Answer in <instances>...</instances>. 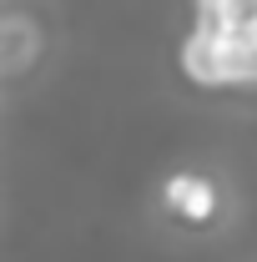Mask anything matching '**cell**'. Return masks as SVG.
I'll use <instances>...</instances> for the list:
<instances>
[{"mask_svg": "<svg viewBox=\"0 0 257 262\" xmlns=\"http://www.w3.org/2000/svg\"><path fill=\"white\" fill-rule=\"evenodd\" d=\"M177 71L202 86V91H227V71H222V31L192 20V31L182 35L177 46Z\"/></svg>", "mask_w": 257, "mask_h": 262, "instance_id": "1", "label": "cell"}, {"mask_svg": "<svg viewBox=\"0 0 257 262\" xmlns=\"http://www.w3.org/2000/svg\"><path fill=\"white\" fill-rule=\"evenodd\" d=\"M40 46H46L40 20L26 15V10H5L0 15V81L31 76L35 61H40Z\"/></svg>", "mask_w": 257, "mask_h": 262, "instance_id": "2", "label": "cell"}, {"mask_svg": "<svg viewBox=\"0 0 257 262\" xmlns=\"http://www.w3.org/2000/svg\"><path fill=\"white\" fill-rule=\"evenodd\" d=\"M161 207H166L172 217L202 227V222L217 217V182L202 177V171H172V177L161 182Z\"/></svg>", "mask_w": 257, "mask_h": 262, "instance_id": "3", "label": "cell"}, {"mask_svg": "<svg viewBox=\"0 0 257 262\" xmlns=\"http://www.w3.org/2000/svg\"><path fill=\"white\" fill-rule=\"evenodd\" d=\"M222 71L232 91H247L257 86V51L242 40V31H222Z\"/></svg>", "mask_w": 257, "mask_h": 262, "instance_id": "4", "label": "cell"}, {"mask_svg": "<svg viewBox=\"0 0 257 262\" xmlns=\"http://www.w3.org/2000/svg\"><path fill=\"white\" fill-rule=\"evenodd\" d=\"M252 10H257V0H192V20L217 26V31H237Z\"/></svg>", "mask_w": 257, "mask_h": 262, "instance_id": "5", "label": "cell"}, {"mask_svg": "<svg viewBox=\"0 0 257 262\" xmlns=\"http://www.w3.org/2000/svg\"><path fill=\"white\" fill-rule=\"evenodd\" d=\"M237 31H242V40H247V46L257 51V10L247 15V20H242V26H237Z\"/></svg>", "mask_w": 257, "mask_h": 262, "instance_id": "6", "label": "cell"}]
</instances>
